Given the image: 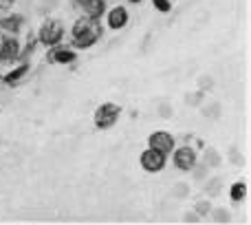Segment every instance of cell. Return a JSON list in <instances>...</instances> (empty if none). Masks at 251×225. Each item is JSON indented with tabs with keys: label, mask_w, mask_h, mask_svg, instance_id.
Listing matches in <instances>:
<instances>
[{
	"label": "cell",
	"mask_w": 251,
	"mask_h": 225,
	"mask_svg": "<svg viewBox=\"0 0 251 225\" xmlns=\"http://www.w3.org/2000/svg\"><path fill=\"white\" fill-rule=\"evenodd\" d=\"M13 4H16V0H0V9H4V11H7V9H11Z\"/></svg>",
	"instance_id": "9a60e30c"
},
{
	"label": "cell",
	"mask_w": 251,
	"mask_h": 225,
	"mask_svg": "<svg viewBox=\"0 0 251 225\" xmlns=\"http://www.w3.org/2000/svg\"><path fill=\"white\" fill-rule=\"evenodd\" d=\"M174 155V166H176L178 170H183V172H190L192 168L196 166V150L190 146H181V148H174L172 150Z\"/></svg>",
	"instance_id": "ba28073f"
},
{
	"label": "cell",
	"mask_w": 251,
	"mask_h": 225,
	"mask_svg": "<svg viewBox=\"0 0 251 225\" xmlns=\"http://www.w3.org/2000/svg\"><path fill=\"white\" fill-rule=\"evenodd\" d=\"M128 2H132V4H139V2H141V0H128Z\"/></svg>",
	"instance_id": "2e32d148"
},
{
	"label": "cell",
	"mask_w": 251,
	"mask_h": 225,
	"mask_svg": "<svg viewBox=\"0 0 251 225\" xmlns=\"http://www.w3.org/2000/svg\"><path fill=\"white\" fill-rule=\"evenodd\" d=\"M51 56H49V60L53 62V64H73L75 60H77V53H75V49L71 47H62V44H55V47H51Z\"/></svg>",
	"instance_id": "30bf717a"
},
{
	"label": "cell",
	"mask_w": 251,
	"mask_h": 225,
	"mask_svg": "<svg viewBox=\"0 0 251 225\" xmlns=\"http://www.w3.org/2000/svg\"><path fill=\"white\" fill-rule=\"evenodd\" d=\"M148 146L163 152V155H172V150L176 148V141H174L172 133H168V130H154L148 137Z\"/></svg>",
	"instance_id": "8992f818"
},
{
	"label": "cell",
	"mask_w": 251,
	"mask_h": 225,
	"mask_svg": "<svg viewBox=\"0 0 251 225\" xmlns=\"http://www.w3.org/2000/svg\"><path fill=\"white\" fill-rule=\"evenodd\" d=\"M101 31L104 29L97 18H88L82 13L71 27V44L73 49H91L101 38Z\"/></svg>",
	"instance_id": "6da1fadb"
},
{
	"label": "cell",
	"mask_w": 251,
	"mask_h": 225,
	"mask_svg": "<svg viewBox=\"0 0 251 225\" xmlns=\"http://www.w3.org/2000/svg\"><path fill=\"white\" fill-rule=\"evenodd\" d=\"M73 2H75V7L82 9V13L88 18H97V20H100L106 13V0H73Z\"/></svg>",
	"instance_id": "9c48e42d"
},
{
	"label": "cell",
	"mask_w": 251,
	"mask_h": 225,
	"mask_svg": "<svg viewBox=\"0 0 251 225\" xmlns=\"http://www.w3.org/2000/svg\"><path fill=\"white\" fill-rule=\"evenodd\" d=\"M119 115H122V106L115 104V102H104L101 106H97L95 115H93V124L100 130H108L117 124Z\"/></svg>",
	"instance_id": "7a4b0ae2"
},
{
	"label": "cell",
	"mask_w": 251,
	"mask_h": 225,
	"mask_svg": "<svg viewBox=\"0 0 251 225\" xmlns=\"http://www.w3.org/2000/svg\"><path fill=\"white\" fill-rule=\"evenodd\" d=\"M62 38H64V25L55 18L44 20L42 27L38 29V42L44 44V47H55V44L62 42Z\"/></svg>",
	"instance_id": "3957f363"
},
{
	"label": "cell",
	"mask_w": 251,
	"mask_h": 225,
	"mask_svg": "<svg viewBox=\"0 0 251 225\" xmlns=\"http://www.w3.org/2000/svg\"><path fill=\"white\" fill-rule=\"evenodd\" d=\"M22 22H25V18L18 16V13L4 16V18H0V31H2L4 35H18L22 29Z\"/></svg>",
	"instance_id": "8fae6325"
},
{
	"label": "cell",
	"mask_w": 251,
	"mask_h": 225,
	"mask_svg": "<svg viewBox=\"0 0 251 225\" xmlns=\"http://www.w3.org/2000/svg\"><path fill=\"white\" fill-rule=\"evenodd\" d=\"M104 16H106V25H108V29H113V31H122L130 20V13L124 4H115V7L106 9Z\"/></svg>",
	"instance_id": "52a82bcc"
},
{
	"label": "cell",
	"mask_w": 251,
	"mask_h": 225,
	"mask_svg": "<svg viewBox=\"0 0 251 225\" xmlns=\"http://www.w3.org/2000/svg\"><path fill=\"white\" fill-rule=\"evenodd\" d=\"M26 73H29V64H26V62H22V64L13 66V69L9 71V73H4V75H2V82H4V84H9V86H13V84L20 82V80L25 78Z\"/></svg>",
	"instance_id": "7c38bea8"
},
{
	"label": "cell",
	"mask_w": 251,
	"mask_h": 225,
	"mask_svg": "<svg viewBox=\"0 0 251 225\" xmlns=\"http://www.w3.org/2000/svg\"><path fill=\"white\" fill-rule=\"evenodd\" d=\"M20 42L16 35H2L0 40V64H13L20 60Z\"/></svg>",
	"instance_id": "5b68a950"
},
{
	"label": "cell",
	"mask_w": 251,
	"mask_h": 225,
	"mask_svg": "<svg viewBox=\"0 0 251 225\" xmlns=\"http://www.w3.org/2000/svg\"><path fill=\"white\" fill-rule=\"evenodd\" d=\"M245 197H247V183L238 181V183H234V186L229 188V199L234 201V203H240Z\"/></svg>",
	"instance_id": "4fadbf2b"
},
{
	"label": "cell",
	"mask_w": 251,
	"mask_h": 225,
	"mask_svg": "<svg viewBox=\"0 0 251 225\" xmlns=\"http://www.w3.org/2000/svg\"><path fill=\"white\" fill-rule=\"evenodd\" d=\"M152 4H154V9L159 13H168L170 9H172V2H170V0H152Z\"/></svg>",
	"instance_id": "5bb4252c"
},
{
	"label": "cell",
	"mask_w": 251,
	"mask_h": 225,
	"mask_svg": "<svg viewBox=\"0 0 251 225\" xmlns=\"http://www.w3.org/2000/svg\"><path fill=\"white\" fill-rule=\"evenodd\" d=\"M139 164H141V168L146 170V172L156 174L165 168V164H168V155H163V152H159V150H154V148L148 146L146 150L141 152V157H139Z\"/></svg>",
	"instance_id": "277c9868"
}]
</instances>
